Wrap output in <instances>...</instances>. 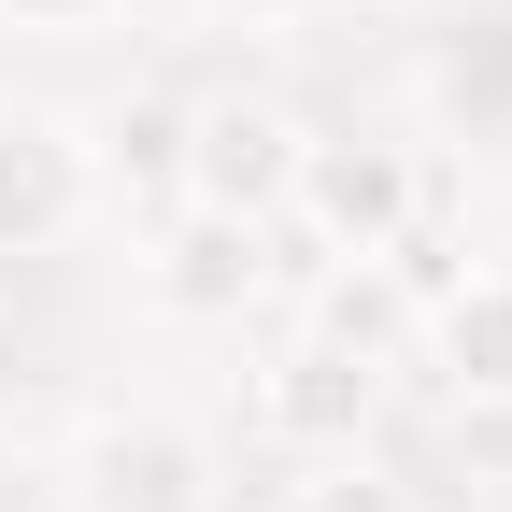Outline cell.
Here are the masks:
<instances>
[{
    "label": "cell",
    "mask_w": 512,
    "mask_h": 512,
    "mask_svg": "<svg viewBox=\"0 0 512 512\" xmlns=\"http://www.w3.org/2000/svg\"><path fill=\"white\" fill-rule=\"evenodd\" d=\"M86 143H100V200H143V214H171L185 200V100H114V114H86Z\"/></svg>",
    "instance_id": "obj_9"
},
{
    "label": "cell",
    "mask_w": 512,
    "mask_h": 512,
    "mask_svg": "<svg viewBox=\"0 0 512 512\" xmlns=\"http://www.w3.org/2000/svg\"><path fill=\"white\" fill-rule=\"evenodd\" d=\"M285 512H427V498L384 470V456H313V470L285 484Z\"/></svg>",
    "instance_id": "obj_10"
},
{
    "label": "cell",
    "mask_w": 512,
    "mask_h": 512,
    "mask_svg": "<svg viewBox=\"0 0 512 512\" xmlns=\"http://www.w3.org/2000/svg\"><path fill=\"white\" fill-rule=\"evenodd\" d=\"M242 413H256V441H285L299 470H313V456H370V427H384V370H356V356H328L313 328H285L271 356H256Z\"/></svg>",
    "instance_id": "obj_6"
},
{
    "label": "cell",
    "mask_w": 512,
    "mask_h": 512,
    "mask_svg": "<svg viewBox=\"0 0 512 512\" xmlns=\"http://www.w3.org/2000/svg\"><path fill=\"white\" fill-rule=\"evenodd\" d=\"M285 242L313 256H413L427 242V143L399 128H313L285 185Z\"/></svg>",
    "instance_id": "obj_1"
},
{
    "label": "cell",
    "mask_w": 512,
    "mask_h": 512,
    "mask_svg": "<svg viewBox=\"0 0 512 512\" xmlns=\"http://www.w3.org/2000/svg\"><path fill=\"white\" fill-rule=\"evenodd\" d=\"M271 285H285V228H242L200 200H171L143 228V313L157 328H242V313H271Z\"/></svg>",
    "instance_id": "obj_3"
},
{
    "label": "cell",
    "mask_w": 512,
    "mask_h": 512,
    "mask_svg": "<svg viewBox=\"0 0 512 512\" xmlns=\"http://www.w3.org/2000/svg\"><path fill=\"white\" fill-rule=\"evenodd\" d=\"M299 143H313V114L271 100V86H214V100H185V200H200V214H242V228H285Z\"/></svg>",
    "instance_id": "obj_4"
},
{
    "label": "cell",
    "mask_w": 512,
    "mask_h": 512,
    "mask_svg": "<svg viewBox=\"0 0 512 512\" xmlns=\"http://www.w3.org/2000/svg\"><path fill=\"white\" fill-rule=\"evenodd\" d=\"M114 15H128V0H0V29H29V43H86Z\"/></svg>",
    "instance_id": "obj_11"
},
{
    "label": "cell",
    "mask_w": 512,
    "mask_h": 512,
    "mask_svg": "<svg viewBox=\"0 0 512 512\" xmlns=\"http://www.w3.org/2000/svg\"><path fill=\"white\" fill-rule=\"evenodd\" d=\"M413 370H427L456 413H512V271L427 285V342H413Z\"/></svg>",
    "instance_id": "obj_8"
},
{
    "label": "cell",
    "mask_w": 512,
    "mask_h": 512,
    "mask_svg": "<svg viewBox=\"0 0 512 512\" xmlns=\"http://www.w3.org/2000/svg\"><path fill=\"white\" fill-rule=\"evenodd\" d=\"M299 328L328 342V356H356V370H384V384H399V370H413V342H427V285L399 271V256H313Z\"/></svg>",
    "instance_id": "obj_7"
},
{
    "label": "cell",
    "mask_w": 512,
    "mask_h": 512,
    "mask_svg": "<svg viewBox=\"0 0 512 512\" xmlns=\"http://www.w3.org/2000/svg\"><path fill=\"white\" fill-rule=\"evenodd\" d=\"M57 484H72V512H228V441L171 399H100Z\"/></svg>",
    "instance_id": "obj_2"
},
{
    "label": "cell",
    "mask_w": 512,
    "mask_h": 512,
    "mask_svg": "<svg viewBox=\"0 0 512 512\" xmlns=\"http://www.w3.org/2000/svg\"><path fill=\"white\" fill-rule=\"evenodd\" d=\"M100 228V143L57 100H0V256H57Z\"/></svg>",
    "instance_id": "obj_5"
},
{
    "label": "cell",
    "mask_w": 512,
    "mask_h": 512,
    "mask_svg": "<svg viewBox=\"0 0 512 512\" xmlns=\"http://www.w3.org/2000/svg\"><path fill=\"white\" fill-rule=\"evenodd\" d=\"M200 15H228V29H285L299 0H200Z\"/></svg>",
    "instance_id": "obj_12"
}]
</instances>
